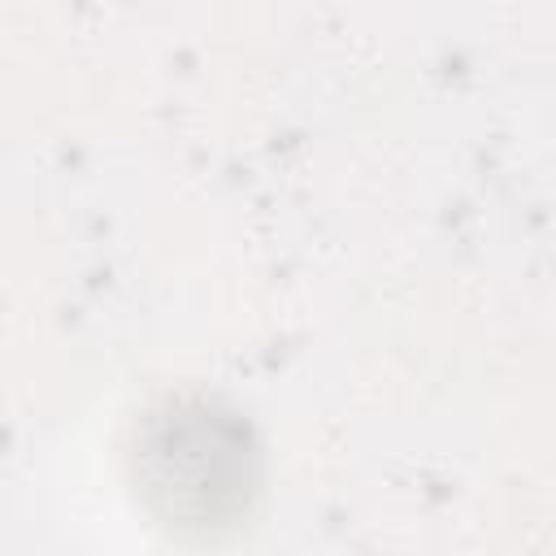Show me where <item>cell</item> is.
Returning a JSON list of instances; mask_svg holds the SVG:
<instances>
[{
  "label": "cell",
  "instance_id": "obj_1",
  "mask_svg": "<svg viewBox=\"0 0 556 556\" xmlns=\"http://www.w3.org/2000/svg\"><path fill=\"white\" fill-rule=\"evenodd\" d=\"M135 473L156 517L204 534L248 508L256 447L230 408L204 395H178L148 413L135 443Z\"/></svg>",
  "mask_w": 556,
  "mask_h": 556
}]
</instances>
